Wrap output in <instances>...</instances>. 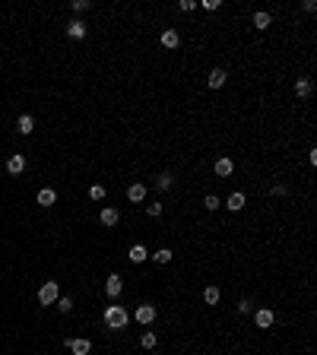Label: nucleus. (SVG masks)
<instances>
[{"mask_svg": "<svg viewBox=\"0 0 317 355\" xmlns=\"http://www.w3.org/2000/svg\"><path fill=\"white\" fill-rule=\"evenodd\" d=\"M70 6H73V10H76V13H86V10H89V6H92V3H89V0H73V3H70Z\"/></svg>", "mask_w": 317, "mask_h": 355, "instance_id": "28", "label": "nucleus"}, {"mask_svg": "<svg viewBox=\"0 0 317 355\" xmlns=\"http://www.w3.org/2000/svg\"><path fill=\"white\" fill-rule=\"evenodd\" d=\"M212 171H216L219 178H228L235 171V162L228 159V155H222V159H216V165H212Z\"/></svg>", "mask_w": 317, "mask_h": 355, "instance_id": "6", "label": "nucleus"}, {"mask_svg": "<svg viewBox=\"0 0 317 355\" xmlns=\"http://www.w3.org/2000/svg\"><path fill=\"white\" fill-rule=\"evenodd\" d=\"M219 289L216 285H207V289H203V301H207V305H219Z\"/></svg>", "mask_w": 317, "mask_h": 355, "instance_id": "20", "label": "nucleus"}, {"mask_svg": "<svg viewBox=\"0 0 317 355\" xmlns=\"http://www.w3.org/2000/svg\"><path fill=\"white\" fill-rule=\"evenodd\" d=\"M6 171H10V175H22V171H25V155L22 152L10 155V159H6Z\"/></svg>", "mask_w": 317, "mask_h": 355, "instance_id": "8", "label": "nucleus"}, {"mask_svg": "<svg viewBox=\"0 0 317 355\" xmlns=\"http://www.w3.org/2000/svg\"><path fill=\"white\" fill-rule=\"evenodd\" d=\"M152 260H156V263H171V250L168 247H159L156 254H152Z\"/></svg>", "mask_w": 317, "mask_h": 355, "instance_id": "22", "label": "nucleus"}, {"mask_svg": "<svg viewBox=\"0 0 317 355\" xmlns=\"http://www.w3.org/2000/svg\"><path fill=\"white\" fill-rule=\"evenodd\" d=\"M244 203H247V197L241 194V190H235V194H228V200H225V206H228V210H232V213H241V210H244Z\"/></svg>", "mask_w": 317, "mask_h": 355, "instance_id": "10", "label": "nucleus"}, {"mask_svg": "<svg viewBox=\"0 0 317 355\" xmlns=\"http://www.w3.org/2000/svg\"><path fill=\"white\" fill-rule=\"evenodd\" d=\"M140 346H143V349H156V346H159V340H156V333H152V330H146V333L140 336Z\"/></svg>", "mask_w": 317, "mask_h": 355, "instance_id": "21", "label": "nucleus"}, {"mask_svg": "<svg viewBox=\"0 0 317 355\" xmlns=\"http://www.w3.org/2000/svg\"><path fill=\"white\" fill-rule=\"evenodd\" d=\"M146 216L159 219V216H162V203H146Z\"/></svg>", "mask_w": 317, "mask_h": 355, "instance_id": "27", "label": "nucleus"}, {"mask_svg": "<svg viewBox=\"0 0 317 355\" xmlns=\"http://www.w3.org/2000/svg\"><path fill=\"white\" fill-rule=\"evenodd\" d=\"M171 184H175V178H171V175H159V178H156V187H159V190H168Z\"/></svg>", "mask_w": 317, "mask_h": 355, "instance_id": "26", "label": "nucleus"}, {"mask_svg": "<svg viewBox=\"0 0 317 355\" xmlns=\"http://www.w3.org/2000/svg\"><path fill=\"white\" fill-rule=\"evenodd\" d=\"M311 92H314V83L308 80V76H298V80H295V95H298V99H308Z\"/></svg>", "mask_w": 317, "mask_h": 355, "instance_id": "11", "label": "nucleus"}, {"mask_svg": "<svg viewBox=\"0 0 317 355\" xmlns=\"http://www.w3.org/2000/svg\"><path fill=\"white\" fill-rule=\"evenodd\" d=\"M99 222L105 225V229H114V225L121 222V216H117V210H111V206H108V210H102V216H99Z\"/></svg>", "mask_w": 317, "mask_h": 355, "instance_id": "15", "label": "nucleus"}, {"mask_svg": "<svg viewBox=\"0 0 317 355\" xmlns=\"http://www.w3.org/2000/svg\"><path fill=\"white\" fill-rule=\"evenodd\" d=\"M130 324V314L124 311V305H108L105 308V327L108 330H124Z\"/></svg>", "mask_w": 317, "mask_h": 355, "instance_id": "1", "label": "nucleus"}, {"mask_svg": "<svg viewBox=\"0 0 317 355\" xmlns=\"http://www.w3.org/2000/svg\"><path fill=\"white\" fill-rule=\"evenodd\" d=\"M16 130H19L22 136H29L32 130H35V118H32V115H19V120H16Z\"/></svg>", "mask_w": 317, "mask_h": 355, "instance_id": "14", "label": "nucleus"}, {"mask_svg": "<svg viewBox=\"0 0 317 355\" xmlns=\"http://www.w3.org/2000/svg\"><path fill=\"white\" fill-rule=\"evenodd\" d=\"M133 317L140 320L143 327H149L152 320H156V305H136V311H133Z\"/></svg>", "mask_w": 317, "mask_h": 355, "instance_id": "4", "label": "nucleus"}, {"mask_svg": "<svg viewBox=\"0 0 317 355\" xmlns=\"http://www.w3.org/2000/svg\"><path fill=\"white\" fill-rule=\"evenodd\" d=\"M178 45H181V35H178V29H165V32H162V48L175 51Z\"/></svg>", "mask_w": 317, "mask_h": 355, "instance_id": "9", "label": "nucleus"}, {"mask_svg": "<svg viewBox=\"0 0 317 355\" xmlns=\"http://www.w3.org/2000/svg\"><path fill=\"white\" fill-rule=\"evenodd\" d=\"M203 206H207V210L212 213V210H219V206H222V200H219L216 194H207V197H203Z\"/></svg>", "mask_w": 317, "mask_h": 355, "instance_id": "23", "label": "nucleus"}, {"mask_svg": "<svg viewBox=\"0 0 317 355\" xmlns=\"http://www.w3.org/2000/svg\"><path fill=\"white\" fill-rule=\"evenodd\" d=\"M251 311V301H238V314H247Z\"/></svg>", "mask_w": 317, "mask_h": 355, "instance_id": "32", "label": "nucleus"}, {"mask_svg": "<svg viewBox=\"0 0 317 355\" xmlns=\"http://www.w3.org/2000/svg\"><path fill=\"white\" fill-rule=\"evenodd\" d=\"M273 320H276V314H273L270 308H260V311L254 314V324L260 327V330H267V327H273Z\"/></svg>", "mask_w": 317, "mask_h": 355, "instance_id": "7", "label": "nucleus"}, {"mask_svg": "<svg viewBox=\"0 0 317 355\" xmlns=\"http://www.w3.org/2000/svg\"><path fill=\"white\" fill-rule=\"evenodd\" d=\"M54 305H57V311H61V314H70V311H73V298H57Z\"/></svg>", "mask_w": 317, "mask_h": 355, "instance_id": "24", "label": "nucleus"}, {"mask_svg": "<svg viewBox=\"0 0 317 355\" xmlns=\"http://www.w3.org/2000/svg\"><path fill=\"white\" fill-rule=\"evenodd\" d=\"M203 10H219V0H203Z\"/></svg>", "mask_w": 317, "mask_h": 355, "instance_id": "31", "label": "nucleus"}, {"mask_svg": "<svg viewBox=\"0 0 317 355\" xmlns=\"http://www.w3.org/2000/svg\"><path fill=\"white\" fill-rule=\"evenodd\" d=\"M127 257H130L133 263H143V260H146V257H149V250H146V244H133V247H130V254H127Z\"/></svg>", "mask_w": 317, "mask_h": 355, "instance_id": "19", "label": "nucleus"}, {"mask_svg": "<svg viewBox=\"0 0 317 355\" xmlns=\"http://www.w3.org/2000/svg\"><path fill=\"white\" fill-rule=\"evenodd\" d=\"M35 200H38L41 206H54V203H57V194H54V187H41Z\"/></svg>", "mask_w": 317, "mask_h": 355, "instance_id": "16", "label": "nucleus"}, {"mask_svg": "<svg viewBox=\"0 0 317 355\" xmlns=\"http://www.w3.org/2000/svg\"><path fill=\"white\" fill-rule=\"evenodd\" d=\"M181 10L191 13V10H197V3H194V0H181Z\"/></svg>", "mask_w": 317, "mask_h": 355, "instance_id": "29", "label": "nucleus"}, {"mask_svg": "<svg viewBox=\"0 0 317 355\" xmlns=\"http://www.w3.org/2000/svg\"><path fill=\"white\" fill-rule=\"evenodd\" d=\"M127 200H130V203H143V200H146V184H130V187H127Z\"/></svg>", "mask_w": 317, "mask_h": 355, "instance_id": "13", "label": "nucleus"}, {"mask_svg": "<svg viewBox=\"0 0 317 355\" xmlns=\"http://www.w3.org/2000/svg\"><path fill=\"white\" fill-rule=\"evenodd\" d=\"M57 298H61V289H57L54 279H48V282L38 289V301H41V305H54Z\"/></svg>", "mask_w": 317, "mask_h": 355, "instance_id": "2", "label": "nucleus"}, {"mask_svg": "<svg viewBox=\"0 0 317 355\" xmlns=\"http://www.w3.org/2000/svg\"><path fill=\"white\" fill-rule=\"evenodd\" d=\"M67 349H70L73 355H89L92 352V343L83 340V336H76V340H67Z\"/></svg>", "mask_w": 317, "mask_h": 355, "instance_id": "5", "label": "nucleus"}, {"mask_svg": "<svg viewBox=\"0 0 317 355\" xmlns=\"http://www.w3.org/2000/svg\"><path fill=\"white\" fill-rule=\"evenodd\" d=\"M67 35H70V38H76V41H80V38H86V22H83V19H73L70 25H67Z\"/></svg>", "mask_w": 317, "mask_h": 355, "instance_id": "17", "label": "nucleus"}, {"mask_svg": "<svg viewBox=\"0 0 317 355\" xmlns=\"http://www.w3.org/2000/svg\"><path fill=\"white\" fill-rule=\"evenodd\" d=\"M89 197H92V200H105V184H92Z\"/></svg>", "mask_w": 317, "mask_h": 355, "instance_id": "25", "label": "nucleus"}, {"mask_svg": "<svg viewBox=\"0 0 317 355\" xmlns=\"http://www.w3.org/2000/svg\"><path fill=\"white\" fill-rule=\"evenodd\" d=\"M121 292H124V279L117 273H111L108 279H105V295L108 298H121Z\"/></svg>", "mask_w": 317, "mask_h": 355, "instance_id": "3", "label": "nucleus"}, {"mask_svg": "<svg viewBox=\"0 0 317 355\" xmlns=\"http://www.w3.org/2000/svg\"><path fill=\"white\" fill-rule=\"evenodd\" d=\"M273 194H276V197H286L289 190H286V184H273Z\"/></svg>", "mask_w": 317, "mask_h": 355, "instance_id": "30", "label": "nucleus"}, {"mask_svg": "<svg viewBox=\"0 0 317 355\" xmlns=\"http://www.w3.org/2000/svg\"><path fill=\"white\" fill-rule=\"evenodd\" d=\"M225 80H228V73L216 67V70H210V80H207V86H210V89H222V86H225Z\"/></svg>", "mask_w": 317, "mask_h": 355, "instance_id": "12", "label": "nucleus"}, {"mask_svg": "<svg viewBox=\"0 0 317 355\" xmlns=\"http://www.w3.org/2000/svg\"><path fill=\"white\" fill-rule=\"evenodd\" d=\"M270 22H273V16L267 10H257L254 13V29H270Z\"/></svg>", "mask_w": 317, "mask_h": 355, "instance_id": "18", "label": "nucleus"}]
</instances>
